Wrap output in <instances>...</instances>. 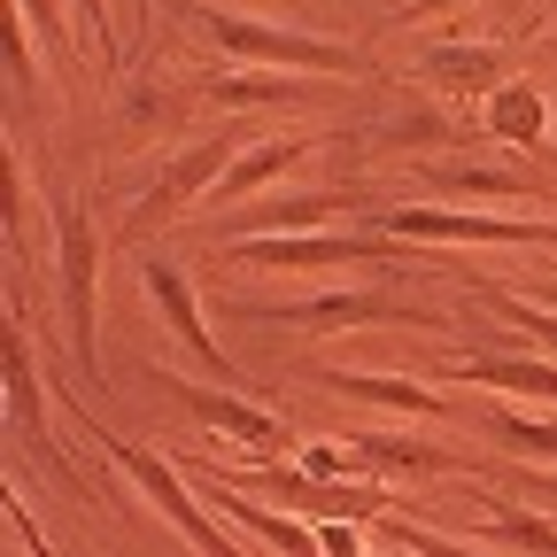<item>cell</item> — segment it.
<instances>
[{
	"label": "cell",
	"mask_w": 557,
	"mask_h": 557,
	"mask_svg": "<svg viewBox=\"0 0 557 557\" xmlns=\"http://www.w3.org/2000/svg\"><path fill=\"white\" fill-rule=\"evenodd\" d=\"M54 240H62V287H70V341H78V364H94V225L78 201L54 209Z\"/></svg>",
	"instance_id": "1"
},
{
	"label": "cell",
	"mask_w": 557,
	"mask_h": 557,
	"mask_svg": "<svg viewBox=\"0 0 557 557\" xmlns=\"http://www.w3.org/2000/svg\"><path fill=\"white\" fill-rule=\"evenodd\" d=\"M101 442H109V457H116V465H124V472H132L139 487H148L156 504H163V519H171V527H186V534H194V542H201L209 557H240V549H233V542H225L218 527H209V519L194 511V496H186V480H178V472H171L163 457H148V449H132V442H116V434H101Z\"/></svg>",
	"instance_id": "2"
},
{
	"label": "cell",
	"mask_w": 557,
	"mask_h": 557,
	"mask_svg": "<svg viewBox=\"0 0 557 557\" xmlns=\"http://www.w3.org/2000/svg\"><path fill=\"white\" fill-rule=\"evenodd\" d=\"M225 54H248V62H295V70H357L348 47L333 39H302V32H271V24H233V16H209Z\"/></svg>",
	"instance_id": "3"
},
{
	"label": "cell",
	"mask_w": 557,
	"mask_h": 557,
	"mask_svg": "<svg viewBox=\"0 0 557 557\" xmlns=\"http://www.w3.org/2000/svg\"><path fill=\"white\" fill-rule=\"evenodd\" d=\"M218 171H233V132H225V139H209V148H194L186 163H171V178H163L148 201H139V218H132V225H139V233L163 225L171 209H178V201H194V194H201V178H218Z\"/></svg>",
	"instance_id": "4"
},
{
	"label": "cell",
	"mask_w": 557,
	"mask_h": 557,
	"mask_svg": "<svg viewBox=\"0 0 557 557\" xmlns=\"http://www.w3.org/2000/svg\"><path fill=\"white\" fill-rule=\"evenodd\" d=\"M148 295L163 302V318H171V325L186 333V348H194V357H201L209 372H233V364H225V348H218V341H209V325H201V310H194V287H186V278H178L171 263H148Z\"/></svg>",
	"instance_id": "5"
},
{
	"label": "cell",
	"mask_w": 557,
	"mask_h": 557,
	"mask_svg": "<svg viewBox=\"0 0 557 557\" xmlns=\"http://www.w3.org/2000/svg\"><path fill=\"white\" fill-rule=\"evenodd\" d=\"M410 240H534L542 225H504V218H442V209H395L387 218Z\"/></svg>",
	"instance_id": "6"
},
{
	"label": "cell",
	"mask_w": 557,
	"mask_h": 557,
	"mask_svg": "<svg viewBox=\"0 0 557 557\" xmlns=\"http://www.w3.org/2000/svg\"><path fill=\"white\" fill-rule=\"evenodd\" d=\"M186 410L201 418V426H218V434H233V442H248V449H287V434L271 426L263 410H248V403H233V395H209V387H186Z\"/></svg>",
	"instance_id": "7"
},
{
	"label": "cell",
	"mask_w": 557,
	"mask_h": 557,
	"mask_svg": "<svg viewBox=\"0 0 557 557\" xmlns=\"http://www.w3.org/2000/svg\"><path fill=\"white\" fill-rule=\"evenodd\" d=\"M256 263H341V256H380V240H256Z\"/></svg>",
	"instance_id": "8"
},
{
	"label": "cell",
	"mask_w": 557,
	"mask_h": 557,
	"mask_svg": "<svg viewBox=\"0 0 557 557\" xmlns=\"http://www.w3.org/2000/svg\"><path fill=\"white\" fill-rule=\"evenodd\" d=\"M287 318H302V325H364V318H410V310H395V302H380V295H318V302H302V310H287Z\"/></svg>",
	"instance_id": "9"
},
{
	"label": "cell",
	"mask_w": 557,
	"mask_h": 557,
	"mask_svg": "<svg viewBox=\"0 0 557 557\" xmlns=\"http://www.w3.org/2000/svg\"><path fill=\"white\" fill-rule=\"evenodd\" d=\"M302 156H310V139H271V148H256V156H240V163L225 171V194H248V186L278 178L287 163H302Z\"/></svg>",
	"instance_id": "10"
},
{
	"label": "cell",
	"mask_w": 557,
	"mask_h": 557,
	"mask_svg": "<svg viewBox=\"0 0 557 557\" xmlns=\"http://www.w3.org/2000/svg\"><path fill=\"white\" fill-rule=\"evenodd\" d=\"M209 496H218V504H225L233 519H248L256 534H271L278 549H287V557H318V534H302L295 519H271V511H248V496H225V487H209Z\"/></svg>",
	"instance_id": "11"
},
{
	"label": "cell",
	"mask_w": 557,
	"mask_h": 557,
	"mask_svg": "<svg viewBox=\"0 0 557 557\" xmlns=\"http://www.w3.org/2000/svg\"><path fill=\"white\" fill-rule=\"evenodd\" d=\"M487 124H496L504 139H534L542 132V101L527 86H496V94H487Z\"/></svg>",
	"instance_id": "12"
},
{
	"label": "cell",
	"mask_w": 557,
	"mask_h": 557,
	"mask_svg": "<svg viewBox=\"0 0 557 557\" xmlns=\"http://www.w3.org/2000/svg\"><path fill=\"white\" fill-rule=\"evenodd\" d=\"M426 70L442 86H487V94H496V78H504L496 54H472V47H442V54H426Z\"/></svg>",
	"instance_id": "13"
},
{
	"label": "cell",
	"mask_w": 557,
	"mask_h": 557,
	"mask_svg": "<svg viewBox=\"0 0 557 557\" xmlns=\"http://www.w3.org/2000/svg\"><path fill=\"white\" fill-rule=\"evenodd\" d=\"M333 387H341V395H364V403H395V410H434L426 387H403V380H357V372H341Z\"/></svg>",
	"instance_id": "14"
},
{
	"label": "cell",
	"mask_w": 557,
	"mask_h": 557,
	"mask_svg": "<svg viewBox=\"0 0 557 557\" xmlns=\"http://www.w3.org/2000/svg\"><path fill=\"white\" fill-rule=\"evenodd\" d=\"M302 86L295 78H218V101H233V109H271V101H295Z\"/></svg>",
	"instance_id": "15"
},
{
	"label": "cell",
	"mask_w": 557,
	"mask_h": 557,
	"mask_svg": "<svg viewBox=\"0 0 557 557\" xmlns=\"http://www.w3.org/2000/svg\"><path fill=\"white\" fill-rule=\"evenodd\" d=\"M465 380H480V387H527V395H557V372H542V364H472Z\"/></svg>",
	"instance_id": "16"
},
{
	"label": "cell",
	"mask_w": 557,
	"mask_h": 557,
	"mask_svg": "<svg viewBox=\"0 0 557 557\" xmlns=\"http://www.w3.org/2000/svg\"><path fill=\"white\" fill-rule=\"evenodd\" d=\"M496 434L504 449H534V457H557V426H534V418H496Z\"/></svg>",
	"instance_id": "17"
},
{
	"label": "cell",
	"mask_w": 557,
	"mask_h": 557,
	"mask_svg": "<svg viewBox=\"0 0 557 557\" xmlns=\"http://www.w3.org/2000/svg\"><path fill=\"white\" fill-rule=\"evenodd\" d=\"M487 534H504V542H527V549H549L557 557V534L542 519H487Z\"/></svg>",
	"instance_id": "18"
},
{
	"label": "cell",
	"mask_w": 557,
	"mask_h": 557,
	"mask_svg": "<svg viewBox=\"0 0 557 557\" xmlns=\"http://www.w3.org/2000/svg\"><path fill=\"white\" fill-rule=\"evenodd\" d=\"M78 16H86V32H94V47L116 62V32H109V0H78Z\"/></svg>",
	"instance_id": "19"
},
{
	"label": "cell",
	"mask_w": 557,
	"mask_h": 557,
	"mask_svg": "<svg viewBox=\"0 0 557 557\" xmlns=\"http://www.w3.org/2000/svg\"><path fill=\"white\" fill-rule=\"evenodd\" d=\"M9 511H16V527H24V542H32V557H54V549H47V534H39V527H32V511H24V496H9Z\"/></svg>",
	"instance_id": "20"
},
{
	"label": "cell",
	"mask_w": 557,
	"mask_h": 557,
	"mask_svg": "<svg viewBox=\"0 0 557 557\" xmlns=\"http://www.w3.org/2000/svg\"><path fill=\"white\" fill-rule=\"evenodd\" d=\"M519 318H527V325H534L542 341H557V325H549V318H534V310H519Z\"/></svg>",
	"instance_id": "21"
},
{
	"label": "cell",
	"mask_w": 557,
	"mask_h": 557,
	"mask_svg": "<svg viewBox=\"0 0 557 557\" xmlns=\"http://www.w3.org/2000/svg\"><path fill=\"white\" fill-rule=\"evenodd\" d=\"M527 487H542V496H557V480H527Z\"/></svg>",
	"instance_id": "22"
},
{
	"label": "cell",
	"mask_w": 557,
	"mask_h": 557,
	"mask_svg": "<svg viewBox=\"0 0 557 557\" xmlns=\"http://www.w3.org/2000/svg\"><path fill=\"white\" fill-rule=\"evenodd\" d=\"M418 9H457V0H418Z\"/></svg>",
	"instance_id": "23"
},
{
	"label": "cell",
	"mask_w": 557,
	"mask_h": 557,
	"mask_svg": "<svg viewBox=\"0 0 557 557\" xmlns=\"http://www.w3.org/2000/svg\"><path fill=\"white\" fill-rule=\"evenodd\" d=\"M549 302H557V287H549Z\"/></svg>",
	"instance_id": "24"
}]
</instances>
